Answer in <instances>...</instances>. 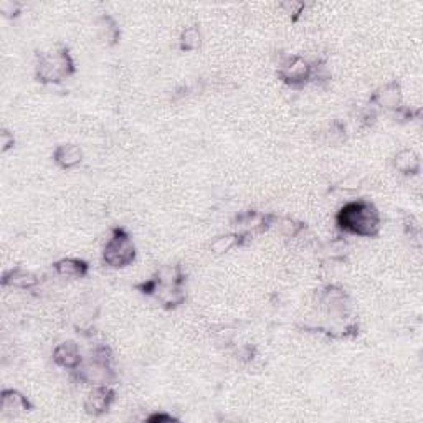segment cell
Segmentation results:
<instances>
[{
  "instance_id": "5b68a950",
  "label": "cell",
  "mask_w": 423,
  "mask_h": 423,
  "mask_svg": "<svg viewBox=\"0 0 423 423\" xmlns=\"http://www.w3.org/2000/svg\"><path fill=\"white\" fill-rule=\"evenodd\" d=\"M114 403V392L110 389V385H93L84 397L83 407L89 415H103L111 408Z\"/></svg>"
},
{
  "instance_id": "2e32d148",
  "label": "cell",
  "mask_w": 423,
  "mask_h": 423,
  "mask_svg": "<svg viewBox=\"0 0 423 423\" xmlns=\"http://www.w3.org/2000/svg\"><path fill=\"white\" fill-rule=\"evenodd\" d=\"M13 144H15V139H13V134L8 133L7 129H3L2 133H0V149L2 152H7L8 149H12Z\"/></svg>"
},
{
  "instance_id": "5bb4252c",
  "label": "cell",
  "mask_w": 423,
  "mask_h": 423,
  "mask_svg": "<svg viewBox=\"0 0 423 423\" xmlns=\"http://www.w3.org/2000/svg\"><path fill=\"white\" fill-rule=\"evenodd\" d=\"M202 43V31L199 27L188 25L182 30L181 37H179V47L184 52H193L200 47Z\"/></svg>"
},
{
  "instance_id": "6da1fadb",
  "label": "cell",
  "mask_w": 423,
  "mask_h": 423,
  "mask_svg": "<svg viewBox=\"0 0 423 423\" xmlns=\"http://www.w3.org/2000/svg\"><path fill=\"white\" fill-rule=\"evenodd\" d=\"M341 230L352 235L371 238L380 230V215L371 202L355 200L346 204L336 218Z\"/></svg>"
},
{
  "instance_id": "8992f818",
  "label": "cell",
  "mask_w": 423,
  "mask_h": 423,
  "mask_svg": "<svg viewBox=\"0 0 423 423\" xmlns=\"http://www.w3.org/2000/svg\"><path fill=\"white\" fill-rule=\"evenodd\" d=\"M53 362L58 367L68 369V371H76L81 364H83V357H81L78 344H75L73 341H65L60 343L53 349Z\"/></svg>"
},
{
  "instance_id": "52a82bcc",
  "label": "cell",
  "mask_w": 423,
  "mask_h": 423,
  "mask_svg": "<svg viewBox=\"0 0 423 423\" xmlns=\"http://www.w3.org/2000/svg\"><path fill=\"white\" fill-rule=\"evenodd\" d=\"M0 408H2L3 415L19 417L22 413L30 410V402L19 390L6 389L2 392V405H0Z\"/></svg>"
},
{
  "instance_id": "9a60e30c",
  "label": "cell",
  "mask_w": 423,
  "mask_h": 423,
  "mask_svg": "<svg viewBox=\"0 0 423 423\" xmlns=\"http://www.w3.org/2000/svg\"><path fill=\"white\" fill-rule=\"evenodd\" d=\"M238 240H240V238H238V235H235V233H225V235H220L210 243L212 253L215 255L227 253V251L235 248L238 245Z\"/></svg>"
},
{
  "instance_id": "30bf717a",
  "label": "cell",
  "mask_w": 423,
  "mask_h": 423,
  "mask_svg": "<svg viewBox=\"0 0 423 423\" xmlns=\"http://www.w3.org/2000/svg\"><path fill=\"white\" fill-rule=\"evenodd\" d=\"M38 280L34 273L27 272L24 268H12L6 272L2 278V285L8 288H17V290H30L37 285Z\"/></svg>"
},
{
  "instance_id": "7c38bea8",
  "label": "cell",
  "mask_w": 423,
  "mask_h": 423,
  "mask_svg": "<svg viewBox=\"0 0 423 423\" xmlns=\"http://www.w3.org/2000/svg\"><path fill=\"white\" fill-rule=\"evenodd\" d=\"M394 165L400 174L415 175L420 172V157L415 151L402 149L394 157Z\"/></svg>"
},
{
  "instance_id": "7a4b0ae2",
  "label": "cell",
  "mask_w": 423,
  "mask_h": 423,
  "mask_svg": "<svg viewBox=\"0 0 423 423\" xmlns=\"http://www.w3.org/2000/svg\"><path fill=\"white\" fill-rule=\"evenodd\" d=\"M73 58L65 48H60V50L50 52V53H43L42 57L38 58L37 63V78L42 81V83H60L63 78H68V76L73 73Z\"/></svg>"
},
{
  "instance_id": "9c48e42d",
  "label": "cell",
  "mask_w": 423,
  "mask_h": 423,
  "mask_svg": "<svg viewBox=\"0 0 423 423\" xmlns=\"http://www.w3.org/2000/svg\"><path fill=\"white\" fill-rule=\"evenodd\" d=\"M53 269L58 276L66 278V280H80L88 273V265L76 258H61L53 265Z\"/></svg>"
},
{
  "instance_id": "277c9868",
  "label": "cell",
  "mask_w": 423,
  "mask_h": 423,
  "mask_svg": "<svg viewBox=\"0 0 423 423\" xmlns=\"http://www.w3.org/2000/svg\"><path fill=\"white\" fill-rule=\"evenodd\" d=\"M313 66L308 60H304L303 57H290L281 63L280 78L285 83L291 84V87H298V84H304L306 81L313 78Z\"/></svg>"
},
{
  "instance_id": "8fae6325",
  "label": "cell",
  "mask_w": 423,
  "mask_h": 423,
  "mask_svg": "<svg viewBox=\"0 0 423 423\" xmlns=\"http://www.w3.org/2000/svg\"><path fill=\"white\" fill-rule=\"evenodd\" d=\"M373 100L384 110H399L400 103H402V91L397 83H389L376 93Z\"/></svg>"
},
{
  "instance_id": "ba28073f",
  "label": "cell",
  "mask_w": 423,
  "mask_h": 423,
  "mask_svg": "<svg viewBox=\"0 0 423 423\" xmlns=\"http://www.w3.org/2000/svg\"><path fill=\"white\" fill-rule=\"evenodd\" d=\"M53 161L57 162L58 168L65 170L75 169L83 162V151L76 144H61L53 152Z\"/></svg>"
},
{
  "instance_id": "4fadbf2b",
  "label": "cell",
  "mask_w": 423,
  "mask_h": 423,
  "mask_svg": "<svg viewBox=\"0 0 423 423\" xmlns=\"http://www.w3.org/2000/svg\"><path fill=\"white\" fill-rule=\"evenodd\" d=\"M96 31H98V38L106 45L114 43L119 37V27L114 22V19L110 15H103L98 19Z\"/></svg>"
},
{
  "instance_id": "3957f363",
  "label": "cell",
  "mask_w": 423,
  "mask_h": 423,
  "mask_svg": "<svg viewBox=\"0 0 423 423\" xmlns=\"http://www.w3.org/2000/svg\"><path fill=\"white\" fill-rule=\"evenodd\" d=\"M136 258V246L133 238L123 228L112 230L111 237L107 238L105 248H103V260L111 268H124L131 265Z\"/></svg>"
}]
</instances>
